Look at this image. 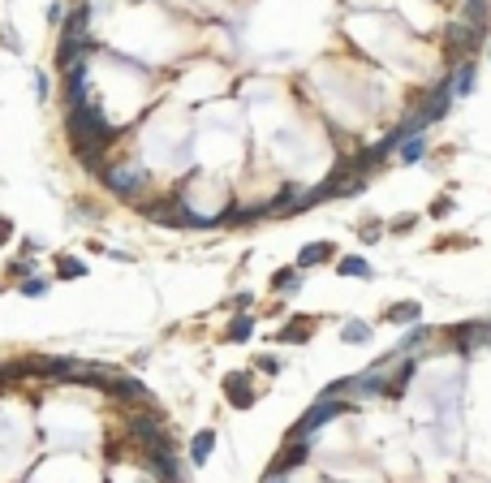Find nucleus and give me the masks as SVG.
Wrapping results in <instances>:
<instances>
[{
	"label": "nucleus",
	"mask_w": 491,
	"mask_h": 483,
	"mask_svg": "<svg viewBox=\"0 0 491 483\" xmlns=\"http://www.w3.org/2000/svg\"><path fill=\"white\" fill-rule=\"evenodd\" d=\"M95 177L103 182V190H108L112 199H121V203H142V199L151 194V173H147L142 164H134V160H125V164H103Z\"/></svg>",
	"instance_id": "f257e3e1"
},
{
	"label": "nucleus",
	"mask_w": 491,
	"mask_h": 483,
	"mask_svg": "<svg viewBox=\"0 0 491 483\" xmlns=\"http://www.w3.org/2000/svg\"><path fill=\"white\" fill-rule=\"evenodd\" d=\"M345 414H358V405L349 401V397H319L310 410L293 423V431H289V440H315L323 427H332V423H341Z\"/></svg>",
	"instance_id": "f03ea898"
},
{
	"label": "nucleus",
	"mask_w": 491,
	"mask_h": 483,
	"mask_svg": "<svg viewBox=\"0 0 491 483\" xmlns=\"http://www.w3.org/2000/svg\"><path fill=\"white\" fill-rule=\"evenodd\" d=\"M444 82H448L453 99L461 104V99H470L474 87H478V65H474V61H453V65L444 69Z\"/></svg>",
	"instance_id": "7ed1b4c3"
},
{
	"label": "nucleus",
	"mask_w": 491,
	"mask_h": 483,
	"mask_svg": "<svg viewBox=\"0 0 491 483\" xmlns=\"http://www.w3.org/2000/svg\"><path fill=\"white\" fill-rule=\"evenodd\" d=\"M224 397H228V405H237V410H250L258 401V389L250 384L246 371H233V375H224Z\"/></svg>",
	"instance_id": "20e7f679"
},
{
	"label": "nucleus",
	"mask_w": 491,
	"mask_h": 483,
	"mask_svg": "<svg viewBox=\"0 0 491 483\" xmlns=\"http://www.w3.org/2000/svg\"><path fill=\"white\" fill-rule=\"evenodd\" d=\"M423 302L418 298H401V302H388V311H383V324H397V328H413V324H423Z\"/></svg>",
	"instance_id": "39448f33"
},
{
	"label": "nucleus",
	"mask_w": 491,
	"mask_h": 483,
	"mask_svg": "<svg viewBox=\"0 0 491 483\" xmlns=\"http://www.w3.org/2000/svg\"><path fill=\"white\" fill-rule=\"evenodd\" d=\"M310 457V440H284V449H280V457L272 462V470H280V475H293L302 462Z\"/></svg>",
	"instance_id": "423d86ee"
},
{
	"label": "nucleus",
	"mask_w": 491,
	"mask_h": 483,
	"mask_svg": "<svg viewBox=\"0 0 491 483\" xmlns=\"http://www.w3.org/2000/svg\"><path fill=\"white\" fill-rule=\"evenodd\" d=\"M328 259H336V246L332 242H306L302 250H298V272H310V268H319V264H328Z\"/></svg>",
	"instance_id": "0eeeda50"
},
{
	"label": "nucleus",
	"mask_w": 491,
	"mask_h": 483,
	"mask_svg": "<svg viewBox=\"0 0 491 483\" xmlns=\"http://www.w3.org/2000/svg\"><path fill=\"white\" fill-rule=\"evenodd\" d=\"M427 151H431V138L427 134H409V138H401L397 143V164H418V160H427Z\"/></svg>",
	"instance_id": "6e6552de"
},
{
	"label": "nucleus",
	"mask_w": 491,
	"mask_h": 483,
	"mask_svg": "<svg viewBox=\"0 0 491 483\" xmlns=\"http://www.w3.org/2000/svg\"><path fill=\"white\" fill-rule=\"evenodd\" d=\"M336 276H345V281H371L375 268L362 255H336Z\"/></svg>",
	"instance_id": "1a4fd4ad"
},
{
	"label": "nucleus",
	"mask_w": 491,
	"mask_h": 483,
	"mask_svg": "<svg viewBox=\"0 0 491 483\" xmlns=\"http://www.w3.org/2000/svg\"><path fill=\"white\" fill-rule=\"evenodd\" d=\"M375 341V324L367 319H341V345H371Z\"/></svg>",
	"instance_id": "9d476101"
},
{
	"label": "nucleus",
	"mask_w": 491,
	"mask_h": 483,
	"mask_svg": "<svg viewBox=\"0 0 491 483\" xmlns=\"http://www.w3.org/2000/svg\"><path fill=\"white\" fill-rule=\"evenodd\" d=\"M302 285H306V276L289 264V268H280L276 276H272V289L276 294H284V298H293V294H302Z\"/></svg>",
	"instance_id": "9b49d317"
},
{
	"label": "nucleus",
	"mask_w": 491,
	"mask_h": 483,
	"mask_svg": "<svg viewBox=\"0 0 491 483\" xmlns=\"http://www.w3.org/2000/svg\"><path fill=\"white\" fill-rule=\"evenodd\" d=\"M212 449H216V431H212V427L194 431V440H190V462H194V466H207V457H212Z\"/></svg>",
	"instance_id": "f8f14e48"
},
{
	"label": "nucleus",
	"mask_w": 491,
	"mask_h": 483,
	"mask_svg": "<svg viewBox=\"0 0 491 483\" xmlns=\"http://www.w3.org/2000/svg\"><path fill=\"white\" fill-rule=\"evenodd\" d=\"M250 337H254V315H250V311H237V315L228 319V328H224V341H237V345H242V341H250Z\"/></svg>",
	"instance_id": "ddd939ff"
},
{
	"label": "nucleus",
	"mask_w": 491,
	"mask_h": 483,
	"mask_svg": "<svg viewBox=\"0 0 491 483\" xmlns=\"http://www.w3.org/2000/svg\"><path fill=\"white\" fill-rule=\"evenodd\" d=\"M73 156H78V164H82L87 173H99L103 164H108V151H103V147H95V143H87V147H73Z\"/></svg>",
	"instance_id": "4468645a"
},
{
	"label": "nucleus",
	"mask_w": 491,
	"mask_h": 483,
	"mask_svg": "<svg viewBox=\"0 0 491 483\" xmlns=\"http://www.w3.org/2000/svg\"><path fill=\"white\" fill-rule=\"evenodd\" d=\"M57 276H61V281H82L87 264L78 259V255H57Z\"/></svg>",
	"instance_id": "2eb2a0df"
},
{
	"label": "nucleus",
	"mask_w": 491,
	"mask_h": 483,
	"mask_svg": "<svg viewBox=\"0 0 491 483\" xmlns=\"http://www.w3.org/2000/svg\"><path fill=\"white\" fill-rule=\"evenodd\" d=\"M310 328H315L310 319H293V324H289V328H284V333H280V341H284V345H306Z\"/></svg>",
	"instance_id": "dca6fc26"
},
{
	"label": "nucleus",
	"mask_w": 491,
	"mask_h": 483,
	"mask_svg": "<svg viewBox=\"0 0 491 483\" xmlns=\"http://www.w3.org/2000/svg\"><path fill=\"white\" fill-rule=\"evenodd\" d=\"M383 229H388V224H379V220H362V224H358V238L367 242V246H375V242L383 238Z\"/></svg>",
	"instance_id": "f3484780"
},
{
	"label": "nucleus",
	"mask_w": 491,
	"mask_h": 483,
	"mask_svg": "<svg viewBox=\"0 0 491 483\" xmlns=\"http://www.w3.org/2000/svg\"><path fill=\"white\" fill-rule=\"evenodd\" d=\"M17 289H22L26 298H43V294L52 289V281H43V276H26V281H22Z\"/></svg>",
	"instance_id": "a211bd4d"
},
{
	"label": "nucleus",
	"mask_w": 491,
	"mask_h": 483,
	"mask_svg": "<svg viewBox=\"0 0 491 483\" xmlns=\"http://www.w3.org/2000/svg\"><path fill=\"white\" fill-rule=\"evenodd\" d=\"M254 371H263V375H280V371H284V363L276 359V354H258V359H254Z\"/></svg>",
	"instance_id": "6ab92c4d"
},
{
	"label": "nucleus",
	"mask_w": 491,
	"mask_h": 483,
	"mask_svg": "<svg viewBox=\"0 0 491 483\" xmlns=\"http://www.w3.org/2000/svg\"><path fill=\"white\" fill-rule=\"evenodd\" d=\"M418 220H423L418 212H409V216H397L393 224H388V233H393V238H397V233H409V229H413V224H418Z\"/></svg>",
	"instance_id": "aec40b11"
},
{
	"label": "nucleus",
	"mask_w": 491,
	"mask_h": 483,
	"mask_svg": "<svg viewBox=\"0 0 491 483\" xmlns=\"http://www.w3.org/2000/svg\"><path fill=\"white\" fill-rule=\"evenodd\" d=\"M9 276H17V285H22L26 276H35V259H13L9 264Z\"/></svg>",
	"instance_id": "412c9836"
},
{
	"label": "nucleus",
	"mask_w": 491,
	"mask_h": 483,
	"mask_svg": "<svg viewBox=\"0 0 491 483\" xmlns=\"http://www.w3.org/2000/svg\"><path fill=\"white\" fill-rule=\"evenodd\" d=\"M47 22H52V27H61V22H65V0H52V5H47V13H43Z\"/></svg>",
	"instance_id": "4be33fe9"
},
{
	"label": "nucleus",
	"mask_w": 491,
	"mask_h": 483,
	"mask_svg": "<svg viewBox=\"0 0 491 483\" xmlns=\"http://www.w3.org/2000/svg\"><path fill=\"white\" fill-rule=\"evenodd\" d=\"M0 43H5L9 52H22V39L13 35V27H0Z\"/></svg>",
	"instance_id": "5701e85b"
},
{
	"label": "nucleus",
	"mask_w": 491,
	"mask_h": 483,
	"mask_svg": "<svg viewBox=\"0 0 491 483\" xmlns=\"http://www.w3.org/2000/svg\"><path fill=\"white\" fill-rule=\"evenodd\" d=\"M246 307H254V294H250V289L233 294V311H246Z\"/></svg>",
	"instance_id": "b1692460"
},
{
	"label": "nucleus",
	"mask_w": 491,
	"mask_h": 483,
	"mask_svg": "<svg viewBox=\"0 0 491 483\" xmlns=\"http://www.w3.org/2000/svg\"><path fill=\"white\" fill-rule=\"evenodd\" d=\"M448 212H453V203H448V199H435V203H431V216H435V220H444Z\"/></svg>",
	"instance_id": "393cba45"
},
{
	"label": "nucleus",
	"mask_w": 491,
	"mask_h": 483,
	"mask_svg": "<svg viewBox=\"0 0 491 483\" xmlns=\"http://www.w3.org/2000/svg\"><path fill=\"white\" fill-rule=\"evenodd\" d=\"M9 238H13V220L0 216V246H9Z\"/></svg>",
	"instance_id": "a878e982"
},
{
	"label": "nucleus",
	"mask_w": 491,
	"mask_h": 483,
	"mask_svg": "<svg viewBox=\"0 0 491 483\" xmlns=\"http://www.w3.org/2000/svg\"><path fill=\"white\" fill-rule=\"evenodd\" d=\"M35 91H39V99H47V95H52V82H47V73H35Z\"/></svg>",
	"instance_id": "bb28decb"
},
{
	"label": "nucleus",
	"mask_w": 491,
	"mask_h": 483,
	"mask_svg": "<svg viewBox=\"0 0 491 483\" xmlns=\"http://www.w3.org/2000/svg\"><path fill=\"white\" fill-rule=\"evenodd\" d=\"M263 483H289V475H280V470H268V475H263Z\"/></svg>",
	"instance_id": "cd10ccee"
},
{
	"label": "nucleus",
	"mask_w": 491,
	"mask_h": 483,
	"mask_svg": "<svg viewBox=\"0 0 491 483\" xmlns=\"http://www.w3.org/2000/svg\"><path fill=\"white\" fill-rule=\"evenodd\" d=\"M69 5H87V0H69Z\"/></svg>",
	"instance_id": "c85d7f7f"
},
{
	"label": "nucleus",
	"mask_w": 491,
	"mask_h": 483,
	"mask_svg": "<svg viewBox=\"0 0 491 483\" xmlns=\"http://www.w3.org/2000/svg\"><path fill=\"white\" fill-rule=\"evenodd\" d=\"M487 61H491V48H487Z\"/></svg>",
	"instance_id": "c756f323"
}]
</instances>
